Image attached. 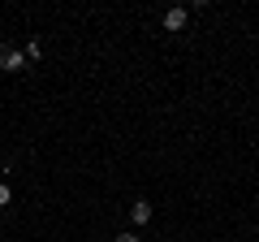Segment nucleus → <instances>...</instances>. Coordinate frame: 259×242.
Wrapping results in <instances>:
<instances>
[{"label": "nucleus", "mask_w": 259, "mask_h": 242, "mask_svg": "<svg viewBox=\"0 0 259 242\" xmlns=\"http://www.w3.org/2000/svg\"><path fill=\"white\" fill-rule=\"evenodd\" d=\"M22 65H26V52H18V48H9V44H0V69H5V74H18Z\"/></svg>", "instance_id": "nucleus-1"}, {"label": "nucleus", "mask_w": 259, "mask_h": 242, "mask_svg": "<svg viewBox=\"0 0 259 242\" xmlns=\"http://www.w3.org/2000/svg\"><path fill=\"white\" fill-rule=\"evenodd\" d=\"M186 18H190V13H186L182 5H173V9H164V30H182V26H186Z\"/></svg>", "instance_id": "nucleus-2"}, {"label": "nucleus", "mask_w": 259, "mask_h": 242, "mask_svg": "<svg viewBox=\"0 0 259 242\" xmlns=\"http://www.w3.org/2000/svg\"><path fill=\"white\" fill-rule=\"evenodd\" d=\"M130 216H134V225H147L151 221V204H147V199H139V204L130 208Z\"/></svg>", "instance_id": "nucleus-3"}, {"label": "nucleus", "mask_w": 259, "mask_h": 242, "mask_svg": "<svg viewBox=\"0 0 259 242\" xmlns=\"http://www.w3.org/2000/svg\"><path fill=\"white\" fill-rule=\"evenodd\" d=\"M9 204V186H5V182H0V208Z\"/></svg>", "instance_id": "nucleus-4"}, {"label": "nucleus", "mask_w": 259, "mask_h": 242, "mask_svg": "<svg viewBox=\"0 0 259 242\" xmlns=\"http://www.w3.org/2000/svg\"><path fill=\"white\" fill-rule=\"evenodd\" d=\"M117 242H139V233H117Z\"/></svg>", "instance_id": "nucleus-5"}]
</instances>
